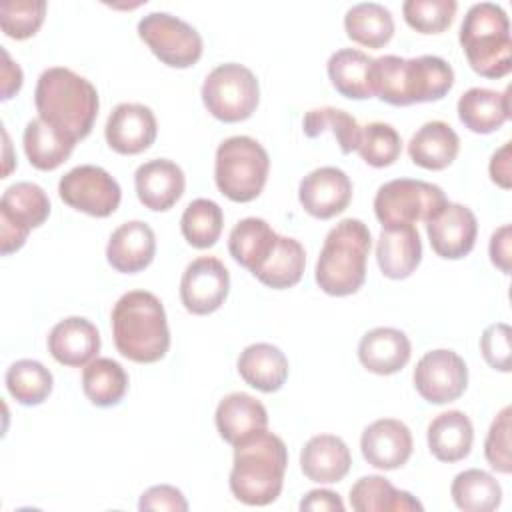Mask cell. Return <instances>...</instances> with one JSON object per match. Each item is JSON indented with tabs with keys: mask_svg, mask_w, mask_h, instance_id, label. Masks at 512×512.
I'll list each match as a JSON object with an SVG mask.
<instances>
[{
	"mask_svg": "<svg viewBox=\"0 0 512 512\" xmlns=\"http://www.w3.org/2000/svg\"><path fill=\"white\" fill-rule=\"evenodd\" d=\"M454 86V70L440 56L374 58L372 92L392 106H410L442 100Z\"/></svg>",
	"mask_w": 512,
	"mask_h": 512,
	"instance_id": "cell-1",
	"label": "cell"
},
{
	"mask_svg": "<svg viewBox=\"0 0 512 512\" xmlns=\"http://www.w3.org/2000/svg\"><path fill=\"white\" fill-rule=\"evenodd\" d=\"M38 118L72 138L84 140L96 122L100 100L90 80L64 66L46 68L34 90Z\"/></svg>",
	"mask_w": 512,
	"mask_h": 512,
	"instance_id": "cell-2",
	"label": "cell"
},
{
	"mask_svg": "<svg viewBox=\"0 0 512 512\" xmlns=\"http://www.w3.org/2000/svg\"><path fill=\"white\" fill-rule=\"evenodd\" d=\"M288 448L280 436L266 428L234 444L230 490L248 506L272 504L284 486Z\"/></svg>",
	"mask_w": 512,
	"mask_h": 512,
	"instance_id": "cell-3",
	"label": "cell"
},
{
	"mask_svg": "<svg viewBox=\"0 0 512 512\" xmlns=\"http://www.w3.org/2000/svg\"><path fill=\"white\" fill-rule=\"evenodd\" d=\"M112 336L116 350L138 364H152L170 348V328L158 296L130 290L112 308Z\"/></svg>",
	"mask_w": 512,
	"mask_h": 512,
	"instance_id": "cell-4",
	"label": "cell"
},
{
	"mask_svg": "<svg viewBox=\"0 0 512 512\" xmlns=\"http://www.w3.org/2000/svg\"><path fill=\"white\" fill-rule=\"evenodd\" d=\"M372 246L370 228L358 218L340 220L324 238L314 278L330 296H350L366 280V260Z\"/></svg>",
	"mask_w": 512,
	"mask_h": 512,
	"instance_id": "cell-5",
	"label": "cell"
},
{
	"mask_svg": "<svg viewBox=\"0 0 512 512\" xmlns=\"http://www.w3.org/2000/svg\"><path fill=\"white\" fill-rule=\"evenodd\" d=\"M460 46L470 68L484 78H502L512 70L510 20L494 2L472 4L460 26Z\"/></svg>",
	"mask_w": 512,
	"mask_h": 512,
	"instance_id": "cell-6",
	"label": "cell"
},
{
	"mask_svg": "<svg viewBox=\"0 0 512 512\" xmlns=\"http://www.w3.org/2000/svg\"><path fill=\"white\" fill-rule=\"evenodd\" d=\"M270 172L266 148L250 136H230L216 148L214 180L234 202H252L264 190Z\"/></svg>",
	"mask_w": 512,
	"mask_h": 512,
	"instance_id": "cell-7",
	"label": "cell"
},
{
	"mask_svg": "<svg viewBox=\"0 0 512 512\" xmlns=\"http://www.w3.org/2000/svg\"><path fill=\"white\" fill-rule=\"evenodd\" d=\"M202 102L220 122H242L260 102V84L254 72L238 62L216 66L202 84Z\"/></svg>",
	"mask_w": 512,
	"mask_h": 512,
	"instance_id": "cell-8",
	"label": "cell"
},
{
	"mask_svg": "<svg viewBox=\"0 0 512 512\" xmlns=\"http://www.w3.org/2000/svg\"><path fill=\"white\" fill-rule=\"evenodd\" d=\"M440 186L414 180L396 178L382 184L374 196V214L382 226H400L428 222L436 210L446 204Z\"/></svg>",
	"mask_w": 512,
	"mask_h": 512,
	"instance_id": "cell-9",
	"label": "cell"
},
{
	"mask_svg": "<svg viewBox=\"0 0 512 512\" xmlns=\"http://www.w3.org/2000/svg\"><path fill=\"white\" fill-rule=\"evenodd\" d=\"M140 40L170 68L194 66L204 50L202 36L194 26L168 12H150L138 22Z\"/></svg>",
	"mask_w": 512,
	"mask_h": 512,
	"instance_id": "cell-10",
	"label": "cell"
},
{
	"mask_svg": "<svg viewBox=\"0 0 512 512\" xmlns=\"http://www.w3.org/2000/svg\"><path fill=\"white\" fill-rule=\"evenodd\" d=\"M50 216V200L42 186L16 182L0 198V252L8 256L20 250L32 228L42 226Z\"/></svg>",
	"mask_w": 512,
	"mask_h": 512,
	"instance_id": "cell-11",
	"label": "cell"
},
{
	"mask_svg": "<svg viewBox=\"0 0 512 512\" xmlns=\"http://www.w3.org/2000/svg\"><path fill=\"white\" fill-rule=\"evenodd\" d=\"M58 194L70 208L96 218L110 216L122 200V190L116 178L94 164H82L68 170L58 182Z\"/></svg>",
	"mask_w": 512,
	"mask_h": 512,
	"instance_id": "cell-12",
	"label": "cell"
},
{
	"mask_svg": "<svg viewBox=\"0 0 512 512\" xmlns=\"http://www.w3.org/2000/svg\"><path fill=\"white\" fill-rule=\"evenodd\" d=\"M416 392L430 404H448L458 400L468 386V368L454 350L438 348L426 352L412 374Z\"/></svg>",
	"mask_w": 512,
	"mask_h": 512,
	"instance_id": "cell-13",
	"label": "cell"
},
{
	"mask_svg": "<svg viewBox=\"0 0 512 512\" xmlns=\"http://www.w3.org/2000/svg\"><path fill=\"white\" fill-rule=\"evenodd\" d=\"M230 292V274L216 256L192 260L180 280V300L190 314L206 316L216 312Z\"/></svg>",
	"mask_w": 512,
	"mask_h": 512,
	"instance_id": "cell-14",
	"label": "cell"
},
{
	"mask_svg": "<svg viewBox=\"0 0 512 512\" xmlns=\"http://www.w3.org/2000/svg\"><path fill=\"white\" fill-rule=\"evenodd\" d=\"M432 250L446 260H460L474 248L478 222L474 212L458 202H446L426 222Z\"/></svg>",
	"mask_w": 512,
	"mask_h": 512,
	"instance_id": "cell-15",
	"label": "cell"
},
{
	"mask_svg": "<svg viewBox=\"0 0 512 512\" xmlns=\"http://www.w3.org/2000/svg\"><path fill=\"white\" fill-rule=\"evenodd\" d=\"M298 200L310 216L328 220L348 208L352 200V182L344 170L322 166L300 180Z\"/></svg>",
	"mask_w": 512,
	"mask_h": 512,
	"instance_id": "cell-16",
	"label": "cell"
},
{
	"mask_svg": "<svg viewBox=\"0 0 512 512\" xmlns=\"http://www.w3.org/2000/svg\"><path fill=\"white\" fill-rule=\"evenodd\" d=\"M158 124L154 112L136 102H122L118 104L104 128V136L108 146L124 156H134L148 150L156 140Z\"/></svg>",
	"mask_w": 512,
	"mask_h": 512,
	"instance_id": "cell-17",
	"label": "cell"
},
{
	"mask_svg": "<svg viewBox=\"0 0 512 512\" xmlns=\"http://www.w3.org/2000/svg\"><path fill=\"white\" fill-rule=\"evenodd\" d=\"M412 432L396 418H380L368 424L360 438L364 460L378 470H396L412 456Z\"/></svg>",
	"mask_w": 512,
	"mask_h": 512,
	"instance_id": "cell-18",
	"label": "cell"
},
{
	"mask_svg": "<svg viewBox=\"0 0 512 512\" xmlns=\"http://www.w3.org/2000/svg\"><path fill=\"white\" fill-rule=\"evenodd\" d=\"M138 200L154 212L170 210L186 188L182 168L168 158H154L140 164L134 172Z\"/></svg>",
	"mask_w": 512,
	"mask_h": 512,
	"instance_id": "cell-19",
	"label": "cell"
},
{
	"mask_svg": "<svg viewBox=\"0 0 512 512\" xmlns=\"http://www.w3.org/2000/svg\"><path fill=\"white\" fill-rule=\"evenodd\" d=\"M156 254L154 230L142 220L120 224L108 240L106 260L122 274H136L148 268Z\"/></svg>",
	"mask_w": 512,
	"mask_h": 512,
	"instance_id": "cell-20",
	"label": "cell"
},
{
	"mask_svg": "<svg viewBox=\"0 0 512 512\" xmlns=\"http://www.w3.org/2000/svg\"><path fill=\"white\" fill-rule=\"evenodd\" d=\"M100 350V332L98 328L82 318L70 316L54 324L48 334V352L58 364L82 368L90 364Z\"/></svg>",
	"mask_w": 512,
	"mask_h": 512,
	"instance_id": "cell-21",
	"label": "cell"
},
{
	"mask_svg": "<svg viewBox=\"0 0 512 512\" xmlns=\"http://www.w3.org/2000/svg\"><path fill=\"white\" fill-rule=\"evenodd\" d=\"M376 262L386 278H408L422 262V240L416 226H382L376 244Z\"/></svg>",
	"mask_w": 512,
	"mask_h": 512,
	"instance_id": "cell-22",
	"label": "cell"
},
{
	"mask_svg": "<svg viewBox=\"0 0 512 512\" xmlns=\"http://www.w3.org/2000/svg\"><path fill=\"white\" fill-rule=\"evenodd\" d=\"M352 454L346 442L334 434L312 436L300 450V468L304 476L318 484H334L350 472Z\"/></svg>",
	"mask_w": 512,
	"mask_h": 512,
	"instance_id": "cell-23",
	"label": "cell"
},
{
	"mask_svg": "<svg viewBox=\"0 0 512 512\" xmlns=\"http://www.w3.org/2000/svg\"><path fill=\"white\" fill-rule=\"evenodd\" d=\"M412 354L408 336L390 326H378L368 330L358 344L360 364L374 374L388 376L402 370Z\"/></svg>",
	"mask_w": 512,
	"mask_h": 512,
	"instance_id": "cell-24",
	"label": "cell"
},
{
	"mask_svg": "<svg viewBox=\"0 0 512 512\" xmlns=\"http://www.w3.org/2000/svg\"><path fill=\"white\" fill-rule=\"evenodd\" d=\"M214 422L220 438L234 446L264 430L268 426V412L254 396L246 392H232L218 402Z\"/></svg>",
	"mask_w": 512,
	"mask_h": 512,
	"instance_id": "cell-25",
	"label": "cell"
},
{
	"mask_svg": "<svg viewBox=\"0 0 512 512\" xmlns=\"http://www.w3.org/2000/svg\"><path fill=\"white\" fill-rule=\"evenodd\" d=\"M236 366L240 378L248 386L266 394L280 390L288 378V358L278 346L268 342L246 346L240 352Z\"/></svg>",
	"mask_w": 512,
	"mask_h": 512,
	"instance_id": "cell-26",
	"label": "cell"
},
{
	"mask_svg": "<svg viewBox=\"0 0 512 512\" xmlns=\"http://www.w3.org/2000/svg\"><path fill=\"white\" fill-rule=\"evenodd\" d=\"M460 122L476 134H490L510 118V88L496 92L490 88H470L458 98Z\"/></svg>",
	"mask_w": 512,
	"mask_h": 512,
	"instance_id": "cell-27",
	"label": "cell"
},
{
	"mask_svg": "<svg viewBox=\"0 0 512 512\" xmlns=\"http://www.w3.org/2000/svg\"><path fill=\"white\" fill-rule=\"evenodd\" d=\"M460 150V138L454 128L442 120L422 124L408 142L410 160L426 170L448 168Z\"/></svg>",
	"mask_w": 512,
	"mask_h": 512,
	"instance_id": "cell-28",
	"label": "cell"
},
{
	"mask_svg": "<svg viewBox=\"0 0 512 512\" xmlns=\"http://www.w3.org/2000/svg\"><path fill=\"white\" fill-rule=\"evenodd\" d=\"M428 448L432 456L440 462H460L464 460L474 442V428L470 418L462 410H448L438 414L428 424Z\"/></svg>",
	"mask_w": 512,
	"mask_h": 512,
	"instance_id": "cell-29",
	"label": "cell"
},
{
	"mask_svg": "<svg viewBox=\"0 0 512 512\" xmlns=\"http://www.w3.org/2000/svg\"><path fill=\"white\" fill-rule=\"evenodd\" d=\"M372 64L366 52L356 48H340L328 58V78L336 92L350 100L372 98Z\"/></svg>",
	"mask_w": 512,
	"mask_h": 512,
	"instance_id": "cell-30",
	"label": "cell"
},
{
	"mask_svg": "<svg viewBox=\"0 0 512 512\" xmlns=\"http://www.w3.org/2000/svg\"><path fill=\"white\" fill-rule=\"evenodd\" d=\"M278 242V234L272 226L256 216L240 220L228 236V250L230 256L250 270L252 274L268 260L274 246Z\"/></svg>",
	"mask_w": 512,
	"mask_h": 512,
	"instance_id": "cell-31",
	"label": "cell"
},
{
	"mask_svg": "<svg viewBox=\"0 0 512 512\" xmlns=\"http://www.w3.org/2000/svg\"><path fill=\"white\" fill-rule=\"evenodd\" d=\"M350 506L356 512H410L424 510L410 492L398 490L384 476H362L350 488Z\"/></svg>",
	"mask_w": 512,
	"mask_h": 512,
	"instance_id": "cell-32",
	"label": "cell"
},
{
	"mask_svg": "<svg viewBox=\"0 0 512 512\" xmlns=\"http://www.w3.org/2000/svg\"><path fill=\"white\" fill-rule=\"evenodd\" d=\"M22 142L30 164L44 172L56 170L60 164H64L76 146L72 138H68L42 118H34L26 124Z\"/></svg>",
	"mask_w": 512,
	"mask_h": 512,
	"instance_id": "cell-33",
	"label": "cell"
},
{
	"mask_svg": "<svg viewBox=\"0 0 512 512\" xmlns=\"http://www.w3.org/2000/svg\"><path fill=\"white\" fill-rule=\"evenodd\" d=\"M344 30L350 40L366 48H382L394 36L392 12L378 2H360L346 10Z\"/></svg>",
	"mask_w": 512,
	"mask_h": 512,
	"instance_id": "cell-34",
	"label": "cell"
},
{
	"mask_svg": "<svg viewBox=\"0 0 512 512\" xmlns=\"http://www.w3.org/2000/svg\"><path fill=\"white\" fill-rule=\"evenodd\" d=\"M306 266L304 246L296 238L278 236V242L268 260L254 272V276L268 288L284 290L300 282Z\"/></svg>",
	"mask_w": 512,
	"mask_h": 512,
	"instance_id": "cell-35",
	"label": "cell"
},
{
	"mask_svg": "<svg viewBox=\"0 0 512 512\" xmlns=\"http://www.w3.org/2000/svg\"><path fill=\"white\" fill-rule=\"evenodd\" d=\"M82 390L94 406H116L126 396L128 374L122 364L112 358H94L84 366Z\"/></svg>",
	"mask_w": 512,
	"mask_h": 512,
	"instance_id": "cell-36",
	"label": "cell"
},
{
	"mask_svg": "<svg viewBox=\"0 0 512 512\" xmlns=\"http://www.w3.org/2000/svg\"><path fill=\"white\" fill-rule=\"evenodd\" d=\"M450 496L464 512H492L502 502V488L492 474L468 468L454 476Z\"/></svg>",
	"mask_w": 512,
	"mask_h": 512,
	"instance_id": "cell-37",
	"label": "cell"
},
{
	"mask_svg": "<svg viewBox=\"0 0 512 512\" xmlns=\"http://www.w3.org/2000/svg\"><path fill=\"white\" fill-rule=\"evenodd\" d=\"M10 396L22 406L42 404L54 386L52 372L38 360L22 358L10 364L4 376Z\"/></svg>",
	"mask_w": 512,
	"mask_h": 512,
	"instance_id": "cell-38",
	"label": "cell"
},
{
	"mask_svg": "<svg viewBox=\"0 0 512 512\" xmlns=\"http://www.w3.org/2000/svg\"><path fill=\"white\" fill-rule=\"evenodd\" d=\"M224 228L222 208L208 198L192 200L180 218L184 240L194 248H210L218 242Z\"/></svg>",
	"mask_w": 512,
	"mask_h": 512,
	"instance_id": "cell-39",
	"label": "cell"
},
{
	"mask_svg": "<svg viewBox=\"0 0 512 512\" xmlns=\"http://www.w3.org/2000/svg\"><path fill=\"white\" fill-rule=\"evenodd\" d=\"M302 130L308 138H316L324 132H332L342 154H350L358 148L360 132H362V128L358 126V122L352 114H348L346 110H340V108H332V106L314 108V110L306 112V116L302 120Z\"/></svg>",
	"mask_w": 512,
	"mask_h": 512,
	"instance_id": "cell-40",
	"label": "cell"
},
{
	"mask_svg": "<svg viewBox=\"0 0 512 512\" xmlns=\"http://www.w3.org/2000/svg\"><path fill=\"white\" fill-rule=\"evenodd\" d=\"M356 150L368 166L386 168L398 160L402 152V138L394 126L386 122H370L362 126Z\"/></svg>",
	"mask_w": 512,
	"mask_h": 512,
	"instance_id": "cell-41",
	"label": "cell"
},
{
	"mask_svg": "<svg viewBox=\"0 0 512 512\" xmlns=\"http://www.w3.org/2000/svg\"><path fill=\"white\" fill-rule=\"evenodd\" d=\"M458 4L454 0H406L404 20L420 34H440L454 22Z\"/></svg>",
	"mask_w": 512,
	"mask_h": 512,
	"instance_id": "cell-42",
	"label": "cell"
},
{
	"mask_svg": "<svg viewBox=\"0 0 512 512\" xmlns=\"http://www.w3.org/2000/svg\"><path fill=\"white\" fill-rule=\"evenodd\" d=\"M44 0H10L0 4V26L8 38L26 40L44 24Z\"/></svg>",
	"mask_w": 512,
	"mask_h": 512,
	"instance_id": "cell-43",
	"label": "cell"
},
{
	"mask_svg": "<svg viewBox=\"0 0 512 512\" xmlns=\"http://www.w3.org/2000/svg\"><path fill=\"white\" fill-rule=\"evenodd\" d=\"M484 456L496 472H500V474H510L512 472V460H510V406H504L498 412V416L492 420L486 442H484Z\"/></svg>",
	"mask_w": 512,
	"mask_h": 512,
	"instance_id": "cell-44",
	"label": "cell"
},
{
	"mask_svg": "<svg viewBox=\"0 0 512 512\" xmlns=\"http://www.w3.org/2000/svg\"><path fill=\"white\" fill-rule=\"evenodd\" d=\"M480 350L488 366L500 372H510L512 354V330L504 322L490 324L480 336Z\"/></svg>",
	"mask_w": 512,
	"mask_h": 512,
	"instance_id": "cell-45",
	"label": "cell"
},
{
	"mask_svg": "<svg viewBox=\"0 0 512 512\" xmlns=\"http://www.w3.org/2000/svg\"><path fill=\"white\" fill-rule=\"evenodd\" d=\"M138 510H172V512H186L188 502L184 494L170 484H158L148 488L138 502Z\"/></svg>",
	"mask_w": 512,
	"mask_h": 512,
	"instance_id": "cell-46",
	"label": "cell"
},
{
	"mask_svg": "<svg viewBox=\"0 0 512 512\" xmlns=\"http://www.w3.org/2000/svg\"><path fill=\"white\" fill-rule=\"evenodd\" d=\"M510 244H512V228L510 224H504L500 226L492 238H490V260L496 268H500L504 274H510V260H512V250H510Z\"/></svg>",
	"mask_w": 512,
	"mask_h": 512,
	"instance_id": "cell-47",
	"label": "cell"
},
{
	"mask_svg": "<svg viewBox=\"0 0 512 512\" xmlns=\"http://www.w3.org/2000/svg\"><path fill=\"white\" fill-rule=\"evenodd\" d=\"M510 148L512 142H504L490 158V178L494 184H498L500 188L508 190L512 186V168H510Z\"/></svg>",
	"mask_w": 512,
	"mask_h": 512,
	"instance_id": "cell-48",
	"label": "cell"
},
{
	"mask_svg": "<svg viewBox=\"0 0 512 512\" xmlns=\"http://www.w3.org/2000/svg\"><path fill=\"white\" fill-rule=\"evenodd\" d=\"M300 510H312V512H318V510H338V512H342L344 510V502H342V498L336 492L318 488V490H310L302 498Z\"/></svg>",
	"mask_w": 512,
	"mask_h": 512,
	"instance_id": "cell-49",
	"label": "cell"
},
{
	"mask_svg": "<svg viewBox=\"0 0 512 512\" xmlns=\"http://www.w3.org/2000/svg\"><path fill=\"white\" fill-rule=\"evenodd\" d=\"M2 58V100H8L22 88V70L10 60L6 50H2Z\"/></svg>",
	"mask_w": 512,
	"mask_h": 512,
	"instance_id": "cell-50",
	"label": "cell"
}]
</instances>
